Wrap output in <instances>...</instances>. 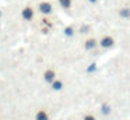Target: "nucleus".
Segmentation results:
<instances>
[{
    "instance_id": "4",
    "label": "nucleus",
    "mask_w": 130,
    "mask_h": 120,
    "mask_svg": "<svg viewBox=\"0 0 130 120\" xmlns=\"http://www.w3.org/2000/svg\"><path fill=\"white\" fill-rule=\"evenodd\" d=\"M112 43H113V39L109 38V36H106V38H104L101 41V46L102 47H109V46H112Z\"/></svg>"
},
{
    "instance_id": "5",
    "label": "nucleus",
    "mask_w": 130,
    "mask_h": 120,
    "mask_svg": "<svg viewBox=\"0 0 130 120\" xmlns=\"http://www.w3.org/2000/svg\"><path fill=\"white\" fill-rule=\"evenodd\" d=\"M35 120H49L48 113H46L45 110H39L37 113V116H35Z\"/></svg>"
},
{
    "instance_id": "11",
    "label": "nucleus",
    "mask_w": 130,
    "mask_h": 120,
    "mask_svg": "<svg viewBox=\"0 0 130 120\" xmlns=\"http://www.w3.org/2000/svg\"><path fill=\"white\" fill-rule=\"evenodd\" d=\"M120 15H122V17H130V10H127V8H123V10L120 11Z\"/></svg>"
},
{
    "instance_id": "6",
    "label": "nucleus",
    "mask_w": 130,
    "mask_h": 120,
    "mask_svg": "<svg viewBox=\"0 0 130 120\" xmlns=\"http://www.w3.org/2000/svg\"><path fill=\"white\" fill-rule=\"evenodd\" d=\"M62 87H63L62 81H56V80H55L53 82H52V88H53L55 91H60V89H62Z\"/></svg>"
},
{
    "instance_id": "10",
    "label": "nucleus",
    "mask_w": 130,
    "mask_h": 120,
    "mask_svg": "<svg viewBox=\"0 0 130 120\" xmlns=\"http://www.w3.org/2000/svg\"><path fill=\"white\" fill-rule=\"evenodd\" d=\"M102 113H104V114H109L110 113V108L108 105H104V106H102Z\"/></svg>"
},
{
    "instance_id": "8",
    "label": "nucleus",
    "mask_w": 130,
    "mask_h": 120,
    "mask_svg": "<svg viewBox=\"0 0 130 120\" xmlns=\"http://www.w3.org/2000/svg\"><path fill=\"white\" fill-rule=\"evenodd\" d=\"M85 47H87V49H92V47H95V41H94V39H90V41H87V43H85Z\"/></svg>"
},
{
    "instance_id": "3",
    "label": "nucleus",
    "mask_w": 130,
    "mask_h": 120,
    "mask_svg": "<svg viewBox=\"0 0 130 120\" xmlns=\"http://www.w3.org/2000/svg\"><path fill=\"white\" fill-rule=\"evenodd\" d=\"M43 78H45L46 82L52 84L55 81V71H53V70H46L45 74H43Z\"/></svg>"
},
{
    "instance_id": "7",
    "label": "nucleus",
    "mask_w": 130,
    "mask_h": 120,
    "mask_svg": "<svg viewBox=\"0 0 130 120\" xmlns=\"http://www.w3.org/2000/svg\"><path fill=\"white\" fill-rule=\"evenodd\" d=\"M59 3H60V6H62L63 8H69L70 4H71V0H59Z\"/></svg>"
},
{
    "instance_id": "12",
    "label": "nucleus",
    "mask_w": 130,
    "mask_h": 120,
    "mask_svg": "<svg viewBox=\"0 0 130 120\" xmlns=\"http://www.w3.org/2000/svg\"><path fill=\"white\" fill-rule=\"evenodd\" d=\"M95 70H96V66H95V64H91V66L88 67V73H92V71H95Z\"/></svg>"
},
{
    "instance_id": "2",
    "label": "nucleus",
    "mask_w": 130,
    "mask_h": 120,
    "mask_svg": "<svg viewBox=\"0 0 130 120\" xmlns=\"http://www.w3.org/2000/svg\"><path fill=\"white\" fill-rule=\"evenodd\" d=\"M39 11L42 14H51L52 13V4L48 2H42L39 3Z\"/></svg>"
},
{
    "instance_id": "13",
    "label": "nucleus",
    "mask_w": 130,
    "mask_h": 120,
    "mask_svg": "<svg viewBox=\"0 0 130 120\" xmlns=\"http://www.w3.org/2000/svg\"><path fill=\"white\" fill-rule=\"evenodd\" d=\"M84 120H95V119H94L92 116H85V119H84Z\"/></svg>"
},
{
    "instance_id": "1",
    "label": "nucleus",
    "mask_w": 130,
    "mask_h": 120,
    "mask_svg": "<svg viewBox=\"0 0 130 120\" xmlns=\"http://www.w3.org/2000/svg\"><path fill=\"white\" fill-rule=\"evenodd\" d=\"M21 17H23L25 21H31L32 17H34V10H32V7H24L23 11H21Z\"/></svg>"
},
{
    "instance_id": "9",
    "label": "nucleus",
    "mask_w": 130,
    "mask_h": 120,
    "mask_svg": "<svg viewBox=\"0 0 130 120\" xmlns=\"http://www.w3.org/2000/svg\"><path fill=\"white\" fill-rule=\"evenodd\" d=\"M73 28H71V27H67V28H64V35L66 36H71V35H73Z\"/></svg>"
},
{
    "instance_id": "15",
    "label": "nucleus",
    "mask_w": 130,
    "mask_h": 120,
    "mask_svg": "<svg viewBox=\"0 0 130 120\" xmlns=\"http://www.w3.org/2000/svg\"><path fill=\"white\" fill-rule=\"evenodd\" d=\"M90 2H92V3H94V2H96V0H90Z\"/></svg>"
},
{
    "instance_id": "14",
    "label": "nucleus",
    "mask_w": 130,
    "mask_h": 120,
    "mask_svg": "<svg viewBox=\"0 0 130 120\" xmlns=\"http://www.w3.org/2000/svg\"><path fill=\"white\" fill-rule=\"evenodd\" d=\"M2 15H3V13H2V10H0V18H2Z\"/></svg>"
}]
</instances>
